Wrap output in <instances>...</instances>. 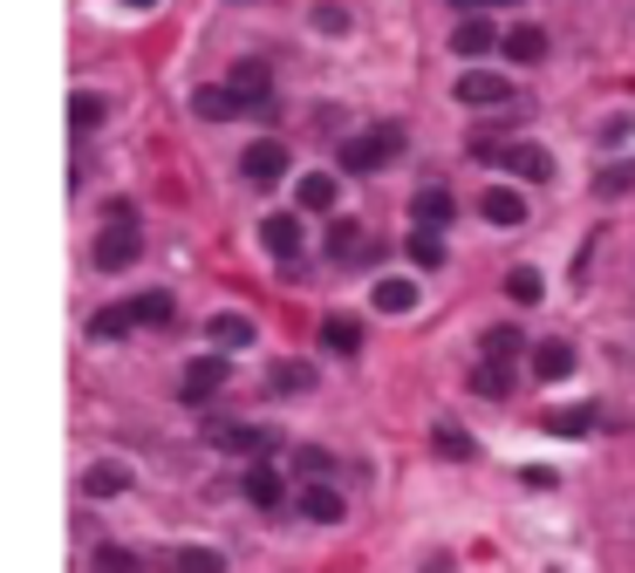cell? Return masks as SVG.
<instances>
[{
  "instance_id": "obj_1",
  "label": "cell",
  "mask_w": 635,
  "mask_h": 573,
  "mask_svg": "<svg viewBox=\"0 0 635 573\" xmlns=\"http://www.w3.org/2000/svg\"><path fill=\"white\" fill-rule=\"evenodd\" d=\"M404 123H376V131H363V137H342V171H355V178H369V171H383V164H396L404 157Z\"/></svg>"
},
{
  "instance_id": "obj_2",
  "label": "cell",
  "mask_w": 635,
  "mask_h": 573,
  "mask_svg": "<svg viewBox=\"0 0 635 573\" xmlns=\"http://www.w3.org/2000/svg\"><path fill=\"white\" fill-rule=\"evenodd\" d=\"M206 444L212 450H226V458H247V465H260V458H273L281 450V430H260V424H206Z\"/></svg>"
},
{
  "instance_id": "obj_3",
  "label": "cell",
  "mask_w": 635,
  "mask_h": 573,
  "mask_svg": "<svg viewBox=\"0 0 635 573\" xmlns=\"http://www.w3.org/2000/svg\"><path fill=\"white\" fill-rule=\"evenodd\" d=\"M322 253H329L335 267H369V260H383V239H369V232L355 226V219H329Z\"/></svg>"
},
{
  "instance_id": "obj_4",
  "label": "cell",
  "mask_w": 635,
  "mask_h": 573,
  "mask_svg": "<svg viewBox=\"0 0 635 573\" xmlns=\"http://www.w3.org/2000/svg\"><path fill=\"white\" fill-rule=\"evenodd\" d=\"M458 103L465 110H506V103H520V96H512V82L499 69H465L458 75Z\"/></svg>"
},
{
  "instance_id": "obj_5",
  "label": "cell",
  "mask_w": 635,
  "mask_h": 573,
  "mask_svg": "<svg viewBox=\"0 0 635 573\" xmlns=\"http://www.w3.org/2000/svg\"><path fill=\"white\" fill-rule=\"evenodd\" d=\"M137 253H144V232H137V226H103V232H96V267H103V273L137 267Z\"/></svg>"
},
{
  "instance_id": "obj_6",
  "label": "cell",
  "mask_w": 635,
  "mask_h": 573,
  "mask_svg": "<svg viewBox=\"0 0 635 573\" xmlns=\"http://www.w3.org/2000/svg\"><path fill=\"white\" fill-rule=\"evenodd\" d=\"M226 376H232V368H226V355H198V362L185 368V376H178V396L198 409V403H212V396L226 389Z\"/></svg>"
},
{
  "instance_id": "obj_7",
  "label": "cell",
  "mask_w": 635,
  "mask_h": 573,
  "mask_svg": "<svg viewBox=\"0 0 635 573\" xmlns=\"http://www.w3.org/2000/svg\"><path fill=\"white\" fill-rule=\"evenodd\" d=\"M240 178H247V185H281V178H288V144H273V137L247 144V150H240Z\"/></svg>"
},
{
  "instance_id": "obj_8",
  "label": "cell",
  "mask_w": 635,
  "mask_h": 573,
  "mask_svg": "<svg viewBox=\"0 0 635 573\" xmlns=\"http://www.w3.org/2000/svg\"><path fill=\"white\" fill-rule=\"evenodd\" d=\"M240 491H247V506H260V512H281V506H288V478H281V465H273V458L247 465Z\"/></svg>"
},
{
  "instance_id": "obj_9",
  "label": "cell",
  "mask_w": 635,
  "mask_h": 573,
  "mask_svg": "<svg viewBox=\"0 0 635 573\" xmlns=\"http://www.w3.org/2000/svg\"><path fill=\"white\" fill-rule=\"evenodd\" d=\"M410 219H417V232H445V226L458 219V198H451L445 185H417V198H410Z\"/></svg>"
},
{
  "instance_id": "obj_10",
  "label": "cell",
  "mask_w": 635,
  "mask_h": 573,
  "mask_svg": "<svg viewBox=\"0 0 635 573\" xmlns=\"http://www.w3.org/2000/svg\"><path fill=\"white\" fill-rule=\"evenodd\" d=\"M191 110L206 116V123H232V116H253V103L232 90V82H206V90L191 96Z\"/></svg>"
},
{
  "instance_id": "obj_11",
  "label": "cell",
  "mask_w": 635,
  "mask_h": 573,
  "mask_svg": "<svg viewBox=\"0 0 635 573\" xmlns=\"http://www.w3.org/2000/svg\"><path fill=\"white\" fill-rule=\"evenodd\" d=\"M492 49H506V34H492V21H486V14H465V21H458V34H451V55L486 62Z\"/></svg>"
},
{
  "instance_id": "obj_12",
  "label": "cell",
  "mask_w": 635,
  "mask_h": 573,
  "mask_svg": "<svg viewBox=\"0 0 635 573\" xmlns=\"http://www.w3.org/2000/svg\"><path fill=\"white\" fill-rule=\"evenodd\" d=\"M499 171H512L520 185H546V178H553V157H546L540 144H506V150H499Z\"/></svg>"
},
{
  "instance_id": "obj_13",
  "label": "cell",
  "mask_w": 635,
  "mask_h": 573,
  "mask_svg": "<svg viewBox=\"0 0 635 573\" xmlns=\"http://www.w3.org/2000/svg\"><path fill=\"white\" fill-rule=\"evenodd\" d=\"M479 212H486V226L512 232V226H527V198L512 191V185H486V198H479Z\"/></svg>"
},
{
  "instance_id": "obj_14",
  "label": "cell",
  "mask_w": 635,
  "mask_h": 573,
  "mask_svg": "<svg viewBox=\"0 0 635 573\" xmlns=\"http://www.w3.org/2000/svg\"><path fill=\"white\" fill-rule=\"evenodd\" d=\"M512 383H520V368H512V362H479V368H471V396H486V403H506L512 396Z\"/></svg>"
},
{
  "instance_id": "obj_15",
  "label": "cell",
  "mask_w": 635,
  "mask_h": 573,
  "mask_svg": "<svg viewBox=\"0 0 635 573\" xmlns=\"http://www.w3.org/2000/svg\"><path fill=\"white\" fill-rule=\"evenodd\" d=\"M260 246L273 260H301V219L294 212H273L267 226H260Z\"/></svg>"
},
{
  "instance_id": "obj_16",
  "label": "cell",
  "mask_w": 635,
  "mask_h": 573,
  "mask_svg": "<svg viewBox=\"0 0 635 573\" xmlns=\"http://www.w3.org/2000/svg\"><path fill=\"white\" fill-rule=\"evenodd\" d=\"M594 424H602V409H594V403H568V409H546V417H540V430H553V437H587Z\"/></svg>"
},
{
  "instance_id": "obj_17",
  "label": "cell",
  "mask_w": 635,
  "mask_h": 573,
  "mask_svg": "<svg viewBox=\"0 0 635 573\" xmlns=\"http://www.w3.org/2000/svg\"><path fill=\"white\" fill-rule=\"evenodd\" d=\"M301 512L314 519V525H342V512H348V499L335 485H301Z\"/></svg>"
},
{
  "instance_id": "obj_18",
  "label": "cell",
  "mask_w": 635,
  "mask_h": 573,
  "mask_svg": "<svg viewBox=\"0 0 635 573\" xmlns=\"http://www.w3.org/2000/svg\"><path fill=\"white\" fill-rule=\"evenodd\" d=\"M294 198H301V212H335V205H342V178L335 171H308Z\"/></svg>"
},
{
  "instance_id": "obj_19",
  "label": "cell",
  "mask_w": 635,
  "mask_h": 573,
  "mask_svg": "<svg viewBox=\"0 0 635 573\" xmlns=\"http://www.w3.org/2000/svg\"><path fill=\"white\" fill-rule=\"evenodd\" d=\"M369 301H376V314H410V308H417V280H404V273H383Z\"/></svg>"
},
{
  "instance_id": "obj_20",
  "label": "cell",
  "mask_w": 635,
  "mask_h": 573,
  "mask_svg": "<svg viewBox=\"0 0 635 573\" xmlns=\"http://www.w3.org/2000/svg\"><path fill=\"white\" fill-rule=\"evenodd\" d=\"M430 450H438V458H451V465H471V458H479V444H471V430L465 424H438V430H430Z\"/></svg>"
},
{
  "instance_id": "obj_21",
  "label": "cell",
  "mask_w": 635,
  "mask_h": 573,
  "mask_svg": "<svg viewBox=\"0 0 635 573\" xmlns=\"http://www.w3.org/2000/svg\"><path fill=\"white\" fill-rule=\"evenodd\" d=\"M226 82H232V90H240L247 103H260V96H273V69H267L260 55H247V62H232V75H226Z\"/></svg>"
},
{
  "instance_id": "obj_22",
  "label": "cell",
  "mask_w": 635,
  "mask_h": 573,
  "mask_svg": "<svg viewBox=\"0 0 635 573\" xmlns=\"http://www.w3.org/2000/svg\"><path fill=\"white\" fill-rule=\"evenodd\" d=\"M206 335H212V355H226V348H247L253 342V321L247 314H212Z\"/></svg>"
},
{
  "instance_id": "obj_23",
  "label": "cell",
  "mask_w": 635,
  "mask_h": 573,
  "mask_svg": "<svg viewBox=\"0 0 635 573\" xmlns=\"http://www.w3.org/2000/svg\"><path fill=\"white\" fill-rule=\"evenodd\" d=\"M322 348L329 355H355V348H363V321H355V314H329L322 321Z\"/></svg>"
},
{
  "instance_id": "obj_24",
  "label": "cell",
  "mask_w": 635,
  "mask_h": 573,
  "mask_svg": "<svg viewBox=\"0 0 635 573\" xmlns=\"http://www.w3.org/2000/svg\"><path fill=\"white\" fill-rule=\"evenodd\" d=\"M124 308H131V321H137V327H171V314H178L165 286H150V294H137V301H124Z\"/></svg>"
},
{
  "instance_id": "obj_25",
  "label": "cell",
  "mask_w": 635,
  "mask_h": 573,
  "mask_svg": "<svg viewBox=\"0 0 635 573\" xmlns=\"http://www.w3.org/2000/svg\"><path fill=\"white\" fill-rule=\"evenodd\" d=\"M533 376H546V383L574 376V348H568V342H540V348H533Z\"/></svg>"
},
{
  "instance_id": "obj_26",
  "label": "cell",
  "mask_w": 635,
  "mask_h": 573,
  "mask_svg": "<svg viewBox=\"0 0 635 573\" xmlns=\"http://www.w3.org/2000/svg\"><path fill=\"white\" fill-rule=\"evenodd\" d=\"M308 389H314V368L308 362H281L267 376V396H308Z\"/></svg>"
},
{
  "instance_id": "obj_27",
  "label": "cell",
  "mask_w": 635,
  "mask_h": 573,
  "mask_svg": "<svg viewBox=\"0 0 635 573\" xmlns=\"http://www.w3.org/2000/svg\"><path fill=\"white\" fill-rule=\"evenodd\" d=\"M124 485H131L124 465H90V471H83V491H90V499H116Z\"/></svg>"
},
{
  "instance_id": "obj_28",
  "label": "cell",
  "mask_w": 635,
  "mask_h": 573,
  "mask_svg": "<svg viewBox=\"0 0 635 573\" xmlns=\"http://www.w3.org/2000/svg\"><path fill=\"white\" fill-rule=\"evenodd\" d=\"M594 191H602V198H622V191H635V157H615V164H602V171H594Z\"/></svg>"
},
{
  "instance_id": "obj_29",
  "label": "cell",
  "mask_w": 635,
  "mask_h": 573,
  "mask_svg": "<svg viewBox=\"0 0 635 573\" xmlns=\"http://www.w3.org/2000/svg\"><path fill=\"white\" fill-rule=\"evenodd\" d=\"M103 116H110V103H103L96 90H75V96H69V123H75V131H96Z\"/></svg>"
},
{
  "instance_id": "obj_30",
  "label": "cell",
  "mask_w": 635,
  "mask_h": 573,
  "mask_svg": "<svg viewBox=\"0 0 635 573\" xmlns=\"http://www.w3.org/2000/svg\"><path fill=\"white\" fill-rule=\"evenodd\" d=\"M546 55V34L540 28H512L506 34V62H540Z\"/></svg>"
},
{
  "instance_id": "obj_31",
  "label": "cell",
  "mask_w": 635,
  "mask_h": 573,
  "mask_svg": "<svg viewBox=\"0 0 635 573\" xmlns=\"http://www.w3.org/2000/svg\"><path fill=\"white\" fill-rule=\"evenodd\" d=\"M410 267H445V232H410Z\"/></svg>"
},
{
  "instance_id": "obj_32",
  "label": "cell",
  "mask_w": 635,
  "mask_h": 573,
  "mask_svg": "<svg viewBox=\"0 0 635 573\" xmlns=\"http://www.w3.org/2000/svg\"><path fill=\"white\" fill-rule=\"evenodd\" d=\"M171 566H178V573H226V560H219L212 546H178Z\"/></svg>"
},
{
  "instance_id": "obj_33",
  "label": "cell",
  "mask_w": 635,
  "mask_h": 573,
  "mask_svg": "<svg viewBox=\"0 0 635 573\" xmlns=\"http://www.w3.org/2000/svg\"><path fill=\"white\" fill-rule=\"evenodd\" d=\"M492 362H512V355H520V327H512V321H499V327H486V342H479Z\"/></svg>"
},
{
  "instance_id": "obj_34",
  "label": "cell",
  "mask_w": 635,
  "mask_h": 573,
  "mask_svg": "<svg viewBox=\"0 0 635 573\" xmlns=\"http://www.w3.org/2000/svg\"><path fill=\"white\" fill-rule=\"evenodd\" d=\"M131 327H137L131 308H103V314L90 321V335H96V342H116V335H131Z\"/></svg>"
},
{
  "instance_id": "obj_35",
  "label": "cell",
  "mask_w": 635,
  "mask_h": 573,
  "mask_svg": "<svg viewBox=\"0 0 635 573\" xmlns=\"http://www.w3.org/2000/svg\"><path fill=\"white\" fill-rule=\"evenodd\" d=\"M540 286H546V280H540L533 267H512V273H506V294L520 301V308H527V301H540Z\"/></svg>"
},
{
  "instance_id": "obj_36",
  "label": "cell",
  "mask_w": 635,
  "mask_h": 573,
  "mask_svg": "<svg viewBox=\"0 0 635 573\" xmlns=\"http://www.w3.org/2000/svg\"><path fill=\"white\" fill-rule=\"evenodd\" d=\"M96 573H144V560H137L131 546H103V553H96Z\"/></svg>"
},
{
  "instance_id": "obj_37",
  "label": "cell",
  "mask_w": 635,
  "mask_h": 573,
  "mask_svg": "<svg viewBox=\"0 0 635 573\" xmlns=\"http://www.w3.org/2000/svg\"><path fill=\"white\" fill-rule=\"evenodd\" d=\"M294 465H301L308 478H329V450H322V444H301V450H294Z\"/></svg>"
},
{
  "instance_id": "obj_38",
  "label": "cell",
  "mask_w": 635,
  "mask_h": 573,
  "mask_svg": "<svg viewBox=\"0 0 635 573\" xmlns=\"http://www.w3.org/2000/svg\"><path fill=\"white\" fill-rule=\"evenodd\" d=\"M314 28H322V34H342V28H348V14H342V8H329V0H322V8H314Z\"/></svg>"
},
{
  "instance_id": "obj_39",
  "label": "cell",
  "mask_w": 635,
  "mask_h": 573,
  "mask_svg": "<svg viewBox=\"0 0 635 573\" xmlns=\"http://www.w3.org/2000/svg\"><path fill=\"white\" fill-rule=\"evenodd\" d=\"M110 226H137V205L131 198H110Z\"/></svg>"
},
{
  "instance_id": "obj_40",
  "label": "cell",
  "mask_w": 635,
  "mask_h": 573,
  "mask_svg": "<svg viewBox=\"0 0 635 573\" xmlns=\"http://www.w3.org/2000/svg\"><path fill=\"white\" fill-rule=\"evenodd\" d=\"M608 144H622V137H635V116H608V131H602Z\"/></svg>"
},
{
  "instance_id": "obj_41",
  "label": "cell",
  "mask_w": 635,
  "mask_h": 573,
  "mask_svg": "<svg viewBox=\"0 0 635 573\" xmlns=\"http://www.w3.org/2000/svg\"><path fill=\"white\" fill-rule=\"evenodd\" d=\"M451 8H465V14H479V8H492V0H451Z\"/></svg>"
},
{
  "instance_id": "obj_42",
  "label": "cell",
  "mask_w": 635,
  "mask_h": 573,
  "mask_svg": "<svg viewBox=\"0 0 635 573\" xmlns=\"http://www.w3.org/2000/svg\"><path fill=\"white\" fill-rule=\"evenodd\" d=\"M124 8H157V0H124Z\"/></svg>"
},
{
  "instance_id": "obj_43",
  "label": "cell",
  "mask_w": 635,
  "mask_h": 573,
  "mask_svg": "<svg viewBox=\"0 0 635 573\" xmlns=\"http://www.w3.org/2000/svg\"><path fill=\"white\" fill-rule=\"evenodd\" d=\"M492 8H520V0H492Z\"/></svg>"
}]
</instances>
